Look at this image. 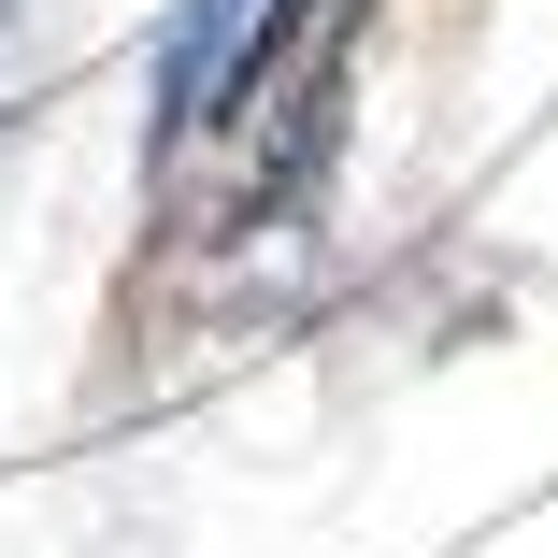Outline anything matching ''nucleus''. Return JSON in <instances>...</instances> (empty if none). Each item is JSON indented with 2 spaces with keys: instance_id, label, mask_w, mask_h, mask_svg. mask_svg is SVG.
<instances>
[{
  "instance_id": "f257e3e1",
  "label": "nucleus",
  "mask_w": 558,
  "mask_h": 558,
  "mask_svg": "<svg viewBox=\"0 0 558 558\" xmlns=\"http://www.w3.org/2000/svg\"><path fill=\"white\" fill-rule=\"evenodd\" d=\"M258 15L272 0H186V15L158 29V144H186L215 116V86H230V58L258 44Z\"/></svg>"
}]
</instances>
